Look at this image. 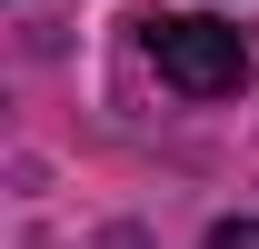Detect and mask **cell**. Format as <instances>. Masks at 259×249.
I'll use <instances>...</instances> for the list:
<instances>
[{"instance_id": "7a4b0ae2", "label": "cell", "mask_w": 259, "mask_h": 249, "mask_svg": "<svg viewBox=\"0 0 259 249\" xmlns=\"http://www.w3.org/2000/svg\"><path fill=\"white\" fill-rule=\"evenodd\" d=\"M199 249H259V210H239V219H209V239Z\"/></svg>"}, {"instance_id": "6da1fadb", "label": "cell", "mask_w": 259, "mask_h": 249, "mask_svg": "<svg viewBox=\"0 0 259 249\" xmlns=\"http://www.w3.org/2000/svg\"><path fill=\"white\" fill-rule=\"evenodd\" d=\"M150 60L180 100H229L249 80V40L229 20H209V10H190V20H150Z\"/></svg>"}]
</instances>
